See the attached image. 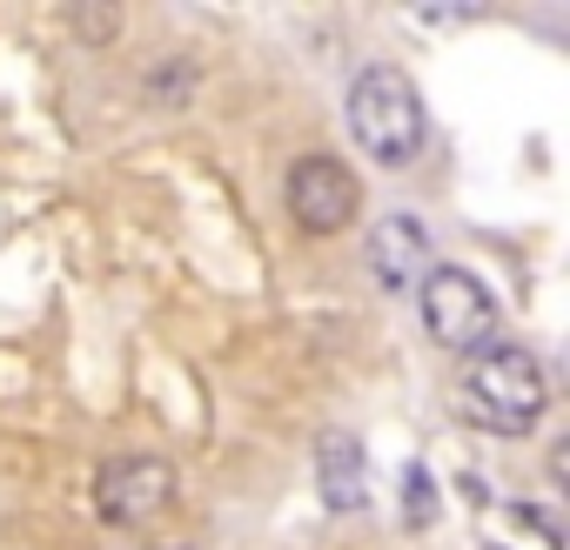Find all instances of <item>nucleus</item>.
<instances>
[{
	"label": "nucleus",
	"instance_id": "obj_1",
	"mask_svg": "<svg viewBox=\"0 0 570 550\" xmlns=\"http://www.w3.org/2000/svg\"><path fill=\"white\" fill-rule=\"evenodd\" d=\"M456 410L490 430V436H530L550 410V376H543V356L523 350V343H490L470 356L463 383H456Z\"/></svg>",
	"mask_w": 570,
	"mask_h": 550
},
{
	"label": "nucleus",
	"instance_id": "obj_2",
	"mask_svg": "<svg viewBox=\"0 0 570 550\" xmlns=\"http://www.w3.org/2000/svg\"><path fill=\"white\" fill-rule=\"evenodd\" d=\"M350 135L370 161L383 168H410L430 141V108L416 95V81L390 61H370L356 81H350Z\"/></svg>",
	"mask_w": 570,
	"mask_h": 550
},
{
	"label": "nucleus",
	"instance_id": "obj_3",
	"mask_svg": "<svg viewBox=\"0 0 570 550\" xmlns=\"http://www.w3.org/2000/svg\"><path fill=\"white\" fill-rule=\"evenodd\" d=\"M416 310H423V330L436 350L450 356H476L497 343V296L476 283L470 268H450V262H430L423 283H416Z\"/></svg>",
	"mask_w": 570,
	"mask_h": 550
},
{
	"label": "nucleus",
	"instance_id": "obj_4",
	"mask_svg": "<svg viewBox=\"0 0 570 550\" xmlns=\"http://www.w3.org/2000/svg\"><path fill=\"white\" fill-rule=\"evenodd\" d=\"M175 503V463L155 450H121L95 470V517L115 530H148Z\"/></svg>",
	"mask_w": 570,
	"mask_h": 550
},
{
	"label": "nucleus",
	"instance_id": "obj_5",
	"mask_svg": "<svg viewBox=\"0 0 570 550\" xmlns=\"http://www.w3.org/2000/svg\"><path fill=\"white\" fill-rule=\"evenodd\" d=\"M282 208H289V222L303 235H343L363 215V181L336 155H303L282 175Z\"/></svg>",
	"mask_w": 570,
	"mask_h": 550
},
{
	"label": "nucleus",
	"instance_id": "obj_6",
	"mask_svg": "<svg viewBox=\"0 0 570 550\" xmlns=\"http://www.w3.org/2000/svg\"><path fill=\"white\" fill-rule=\"evenodd\" d=\"M370 268H376L383 289L423 283V268H430V235H423V222H416V215H383L376 235H370Z\"/></svg>",
	"mask_w": 570,
	"mask_h": 550
},
{
	"label": "nucleus",
	"instance_id": "obj_7",
	"mask_svg": "<svg viewBox=\"0 0 570 550\" xmlns=\"http://www.w3.org/2000/svg\"><path fill=\"white\" fill-rule=\"evenodd\" d=\"M370 456L356 443V430H323L316 436V483H323V503L330 510H363L370 497Z\"/></svg>",
	"mask_w": 570,
	"mask_h": 550
},
{
	"label": "nucleus",
	"instance_id": "obj_8",
	"mask_svg": "<svg viewBox=\"0 0 570 550\" xmlns=\"http://www.w3.org/2000/svg\"><path fill=\"white\" fill-rule=\"evenodd\" d=\"M403 517H410L416 530H430V523H436V483H430V470H423V463H410V470H403Z\"/></svg>",
	"mask_w": 570,
	"mask_h": 550
},
{
	"label": "nucleus",
	"instance_id": "obj_9",
	"mask_svg": "<svg viewBox=\"0 0 570 550\" xmlns=\"http://www.w3.org/2000/svg\"><path fill=\"white\" fill-rule=\"evenodd\" d=\"M68 28H75L81 41H115L121 14H108V8H95V14H88V8H75V14H68Z\"/></svg>",
	"mask_w": 570,
	"mask_h": 550
}]
</instances>
